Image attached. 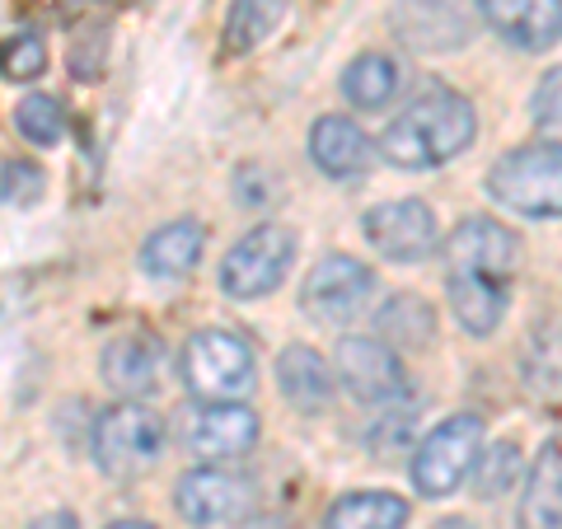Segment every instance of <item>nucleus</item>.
Masks as SVG:
<instances>
[{
  "mask_svg": "<svg viewBox=\"0 0 562 529\" xmlns=\"http://www.w3.org/2000/svg\"><path fill=\"white\" fill-rule=\"evenodd\" d=\"M483 454V421L473 413L446 417L413 454V483L422 497H450Z\"/></svg>",
  "mask_w": 562,
  "mask_h": 529,
  "instance_id": "423d86ee",
  "label": "nucleus"
},
{
  "mask_svg": "<svg viewBox=\"0 0 562 529\" xmlns=\"http://www.w3.org/2000/svg\"><path fill=\"white\" fill-rule=\"evenodd\" d=\"M516 446L506 440V446H497V450H487V454H479V464H473V473H479V497H497V492L516 479Z\"/></svg>",
  "mask_w": 562,
  "mask_h": 529,
  "instance_id": "c85d7f7f",
  "label": "nucleus"
},
{
  "mask_svg": "<svg viewBox=\"0 0 562 529\" xmlns=\"http://www.w3.org/2000/svg\"><path fill=\"white\" fill-rule=\"evenodd\" d=\"M403 85V66L394 57H384V52H361L357 61L342 70V94L347 103H357V109H384Z\"/></svg>",
  "mask_w": 562,
  "mask_h": 529,
  "instance_id": "412c9836",
  "label": "nucleus"
},
{
  "mask_svg": "<svg viewBox=\"0 0 562 529\" xmlns=\"http://www.w3.org/2000/svg\"><path fill=\"white\" fill-rule=\"evenodd\" d=\"M47 192V173L33 165V160H10L0 169V198L10 206H33Z\"/></svg>",
  "mask_w": 562,
  "mask_h": 529,
  "instance_id": "cd10ccee",
  "label": "nucleus"
},
{
  "mask_svg": "<svg viewBox=\"0 0 562 529\" xmlns=\"http://www.w3.org/2000/svg\"><path fill=\"white\" fill-rule=\"evenodd\" d=\"M338 380L361 403H394L403 394V361L390 342L380 338H342L338 342Z\"/></svg>",
  "mask_w": 562,
  "mask_h": 529,
  "instance_id": "9b49d317",
  "label": "nucleus"
},
{
  "mask_svg": "<svg viewBox=\"0 0 562 529\" xmlns=\"http://www.w3.org/2000/svg\"><path fill=\"white\" fill-rule=\"evenodd\" d=\"M375 324H380V342H390V347H427L436 338V314L431 305H422L417 295H394V300H384V309L375 314Z\"/></svg>",
  "mask_w": 562,
  "mask_h": 529,
  "instance_id": "4be33fe9",
  "label": "nucleus"
},
{
  "mask_svg": "<svg viewBox=\"0 0 562 529\" xmlns=\"http://www.w3.org/2000/svg\"><path fill=\"white\" fill-rule=\"evenodd\" d=\"M165 417L136 398H122L94 421V464L113 479H136L165 450Z\"/></svg>",
  "mask_w": 562,
  "mask_h": 529,
  "instance_id": "20e7f679",
  "label": "nucleus"
},
{
  "mask_svg": "<svg viewBox=\"0 0 562 529\" xmlns=\"http://www.w3.org/2000/svg\"><path fill=\"white\" fill-rule=\"evenodd\" d=\"M506 295H512V281H497V277H450L454 319H460L464 333H473V338H487V333L502 324Z\"/></svg>",
  "mask_w": 562,
  "mask_h": 529,
  "instance_id": "6ab92c4d",
  "label": "nucleus"
},
{
  "mask_svg": "<svg viewBox=\"0 0 562 529\" xmlns=\"http://www.w3.org/2000/svg\"><path fill=\"white\" fill-rule=\"evenodd\" d=\"M530 113H535V127L549 146H562V66H553L549 76L539 80V90L530 99Z\"/></svg>",
  "mask_w": 562,
  "mask_h": 529,
  "instance_id": "a878e982",
  "label": "nucleus"
},
{
  "mask_svg": "<svg viewBox=\"0 0 562 529\" xmlns=\"http://www.w3.org/2000/svg\"><path fill=\"white\" fill-rule=\"evenodd\" d=\"M109 529H155L150 520H117V525H109Z\"/></svg>",
  "mask_w": 562,
  "mask_h": 529,
  "instance_id": "2f4dec72",
  "label": "nucleus"
},
{
  "mask_svg": "<svg viewBox=\"0 0 562 529\" xmlns=\"http://www.w3.org/2000/svg\"><path fill=\"white\" fill-rule=\"evenodd\" d=\"M0 70H5L10 80H38L47 70V47L38 33H20V38L0 43Z\"/></svg>",
  "mask_w": 562,
  "mask_h": 529,
  "instance_id": "bb28decb",
  "label": "nucleus"
},
{
  "mask_svg": "<svg viewBox=\"0 0 562 529\" xmlns=\"http://www.w3.org/2000/svg\"><path fill=\"white\" fill-rule=\"evenodd\" d=\"M160 370H165V351L150 333H122V338L103 347V380L122 398H146L160 384Z\"/></svg>",
  "mask_w": 562,
  "mask_h": 529,
  "instance_id": "4468645a",
  "label": "nucleus"
},
{
  "mask_svg": "<svg viewBox=\"0 0 562 529\" xmlns=\"http://www.w3.org/2000/svg\"><path fill=\"white\" fill-rule=\"evenodd\" d=\"M183 380L202 403H239L254 390V347L231 328H202L183 342Z\"/></svg>",
  "mask_w": 562,
  "mask_h": 529,
  "instance_id": "7ed1b4c3",
  "label": "nucleus"
},
{
  "mask_svg": "<svg viewBox=\"0 0 562 529\" xmlns=\"http://www.w3.org/2000/svg\"><path fill=\"white\" fill-rule=\"evenodd\" d=\"M520 258L516 235L492 216H464L446 239V268L450 277H497L512 281Z\"/></svg>",
  "mask_w": 562,
  "mask_h": 529,
  "instance_id": "6e6552de",
  "label": "nucleus"
},
{
  "mask_svg": "<svg viewBox=\"0 0 562 529\" xmlns=\"http://www.w3.org/2000/svg\"><path fill=\"white\" fill-rule=\"evenodd\" d=\"M398 20H422V24H413V29H398L403 38H408L413 47H422V52H431V47H460V43L450 38V33L436 29V20H441V24H460V14H454L446 0H403V5H398Z\"/></svg>",
  "mask_w": 562,
  "mask_h": 529,
  "instance_id": "b1692460",
  "label": "nucleus"
},
{
  "mask_svg": "<svg viewBox=\"0 0 562 529\" xmlns=\"http://www.w3.org/2000/svg\"><path fill=\"white\" fill-rule=\"evenodd\" d=\"M366 239L375 244V254L394 258V262H417L436 249V211L417 198H403V202H380L366 211L361 221Z\"/></svg>",
  "mask_w": 562,
  "mask_h": 529,
  "instance_id": "1a4fd4ad",
  "label": "nucleus"
},
{
  "mask_svg": "<svg viewBox=\"0 0 562 529\" xmlns=\"http://www.w3.org/2000/svg\"><path fill=\"white\" fill-rule=\"evenodd\" d=\"M310 160L328 179H361L375 165V146L351 117H319L310 127Z\"/></svg>",
  "mask_w": 562,
  "mask_h": 529,
  "instance_id": "2eb2a0df",
  "label": "nucleus"
},
{
  "mask_svg": "<svg viewBox=\"0 0 562 529\" xmlns=\"http://www.w3.org/2000/svg\"><path fill=\"white\" fill-rule=\"evenodd\" d=\"M431 529H473V525H469V520H460V516H450V520H436Z\"/></svg>",
  "mask_w": 562,
  "mask_h": 529,
  "instance_id": "7c9ffc66",
  "label": "nucleus"
},
{
  "mask_svg": "<svg viewBox=\"0 0 562 529\" xmlns=\"http://www.w3.org/2000/svg\"><path fill=\"white\" fill-rule=\"evenodd\" d=\"M375 295V272L366 262L347 258V254H328L314 262V272L305 277V291H301V305L310 319H324V324H347L371 305Z\"/></svg>",
  "mask_w": 562,
  "mask_h": 529,
  "instance_id": "0eeeda50",
  "label": "nucleus"
},
{
  "mask_svg": "<svg viewBox=\"0 0 562 529\" xmlns=\"http://www.w3.org/2000/svg\"><path fill=\"white\" fill-rule=\"evenodd\" d=\"M14 127H20V136L33 140V146H57V140L66 136V113H61L57 99L29 94L20 109H14Z\"/></svg>",
  "mask_w": 562,
  "mask_h": 529,
  "instance_id": "393cba45",
  "label": "nucleus"
},
{
  "mask_svg": "<svg viewBox=\"0 0 562 529\" xmlns=\"http://www.w3.org/2000/svg\"><path fill=\"white\" fill-rule=\"evenodd\" d=\"M277 390H281V398H286L291 408L319 413V408H328V398H333V370L314 347L295 342V347H286L277 357Z\"/></svg>",
  "mask_w": 562,
  "mask_h": 529,
  "instance_id": "dca6fc26",
  "label": "nucleus"
},
{
  "mask_svg": "<svg viewBox=\"0 0 562 529\" xmlns=\"http://www.w3.org/2000/svg\"><path fill=\"white\" fill-rule=\"evenodd\" d=\"M408 525V502L394 492H347L328 506L324 529H403Z\"/></svg>",
  "mask_w": 562,
  "mask_h": 529,
  "instance_id": "aec40b11",
  "label": "nucleus"
},
{
  "mask_svg": "<svg viewBox=\"0 0 562 529\" xmlns=\"http://www.w3.org/2000/svg\"><path fill=\"white\" fill-rule=\"evenodd\" d=\"M206 235L198 221H169L140 244V268L150 277H188L202 262Z\"/></svg>",
  "mask_w": 562,
  "mask_h": 529,
  "instance_id": "a211bd4d",
  "label": "nucleus"
},
{
  "mask_svg": "<svg viewBox=\"0 0 562 529\" xmlns=\"http://www.w3.org/2000/svg\"><path fill=\"white\" fill-rule=\"evenodd\" d=\"M487 192L516 216H562V146H520L487 169Z\"/></svg>",
  "mask_w": 562,
  "mask_h": 529,
  "instance_id": "f03ea898",
  "label": "nucleus"
},
{
  "mask_svg": "<svg viewBox=\"0 0 562 529\" xmlns=\"http://www.w3.org/2000/svg\"><path fill=\"white\" fill-rule=\"evenodd\" d=\"M525 384H530V394H543V398L562 394V328L558 324L539 328L525 342Z\"/></svg>",
  "mask_w": 562,
  "mask_h": 529,
  "instance_id": "5701e85b",
  "label": "nucleus"
},
{
  "mask_svg": "<svg viewBox=\"0 0 562 529\" xmlns=\"http://www.w3.org/2000/svg\"><path fill=\"white\" fill-rule=\"evenodd\" d=\"M492 33L525 52H543L562 38V0H473Z\"/></svg>",
  "mask_w": 562,
  "mask_h": 529,
  "instance_id": "ddd939ff",
  "label": "nucleus"
},
{
  "mask_svg": "<svg viewBox=\"0 0 562 529\" xmlns=\"http://www.w3.org/2000/svg\"><path fill=\"white\" fill-rule=\"evenodd\" d=\"M183 440L202 464L239 460V454H249L254 440H258V413L244 408V403H202V408L188 417Z\"/></svg>",
  "mask_w": 562,
  "mask_h": 529,
  "instance_id": "9d476101",
  "label": "nucleus"
},
{
  "mask_svg": "<svg viewBox=\"0 0 562 529\" xmlns=\"http://www.w3.org/2000/svg\"><path fill=\"white\" fill-rule=\"evenodd\" d=\"M479 136V113L464 94L436 90L417 94L408 109H403L390 127L380 136V150L384 160H394L398 169H436V165H450L454 155H464Z\"/></svg>",
  "mask_w": 562,
  "mask_h": 529,
  "instance_id": "f257e3e1",
  "label": "nucleus"
},
{
  "mask_svg": "<svg viewBox=\"0 0 562 529\" xmlns=\"http://www.w3.org/2000/svg\"><path fill=\"white\" fill-rule=\"evenodd\" d=\"M520 529H562V440H549L520 492Z\"/></svg>",
  "mask_w": 562,
  "mask_h": 529,
  "instance_id": "f3484780",
  "label": "nucleus"
},
{
  "mask_svg": "<svg viewBox=\"0 0 562 529\" xmlns=\"http://www.w3.org/2000/svg\"><path fill=\"white\" fill-rule=\"evenodd\" d=\"M33 529H80V520L70 516V510H52V516L33 520Z\"/></svg>",
  "mask_w": 562,
  "mask_h": 529,
  "instance_id": "c756f323",
  "label": "nucleus"
},
{
  "mask_svg": "<svg viewBox=\"0 0 562 529\" xmlns=\"http://www.w3.org/2000/svg\"><path fill=\"white\" fill-rule=\"evenodd\" d=\"M295 262V235L286 225H254L244 239L231 244L221 262V291L235 300H262L286 281Z\"/></svg>",
  "mask_w": 562,
  "mask_h": 529,
  "instance_id": "39448f33",
  "label": "nucleus"
},
{
  "mask_svg": "<svg viewBox=\"0 0 562 529\" xmlns=\"http://www.w3.org/2000/svg\"><path fill=\"white\" fill-rule=\"evenodd\" d=\"M173 506L188 525H225V520H239L249 510V483L225 473L216 464H202V469H188L179 487H173Z\"/></svg>",
  "mask_w": 562,
  "mask_h": 529,
  "instance_id": "f8f14e48",
  "label": "nucleus"
}]
</instances>
